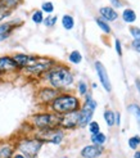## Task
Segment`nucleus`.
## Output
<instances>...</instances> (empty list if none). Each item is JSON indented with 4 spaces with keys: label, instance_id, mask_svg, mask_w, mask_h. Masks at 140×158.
I'll return each instance as SVG.
<instances>
[{
    "label": "nucleus",
    "instance_id": "nucleus-30",
    "mask_svg": "<svg viewBox=\"0 0 140 158\" xmlns=\"http://www.w3.org/2000/svg\"><path fill=\"white\" fill-rule=\"evenodd\" d=\"M130 34L133 35L134 40H140V28L139 27H131L130 28Z\"/></svg>",
    "mask_w": 140,
    "mask_h": 158
},
{
    "label": "nucleus",
    "instance_id": "nucleus-21",
    "mask_svg": "<svg viewBox=\"0 0 140 158\" xmlns=\"http://www.w3.org/2000/svg\"><path fill=\"white\" fill-rule=\"evenodd\" d=\"M129 110L136 117V122H138L139 127H140V107L136 106V104H131V106H129Z\"/></svg>",
    "mask_w": 140,
    "mask_h": 158
},
{
    "label": "nucleus",
    "instance_id": "nucleus-36",
    "mask_svg": "<svg viewBox=\"0 0 140 158\" xmlns=\"http://www.w3.org/2000/svg\"><path fill=\"white\" fill-rule=\"evenodd\" d=\"M116 123H117V125H120V113H117V114H116Z\"/></svg>",
    "mask_w": 140,
    "mask_h": 158
},
{
    "label": "nucleus",
    "instance_id": "nucleus-33",
    "mask_svg": "<svg viewBox=\"0 0 140 158\" xmlns=\"http://www.w3.org/2000/svg\"><path fill=\"white\" fill-rule=\"evenodd\" d=\"M116 50H117L118 55H122V49H121V43H120V40H116Z\"/></svg>",
    "mask_w": 140,
    "mask_h": 158
},
{
    "label": "nucleus",
    "instance_id": "nucleus-1",
    "mask_svg": "<svg viewBox=\"0 0 140 158\" xmlns=\"http://www.w3.org/2000/svg\"><path fill=\"white\" fill-rule=\"evenodd\" d=\"M46 78L50 82L51 88L57 90L66 89L73 82V75L67 67H56L49 69Z\"/></svg>",
    "mask_w": 140,
    "mask_h": 158
},
{
    "label": "nucleus",
    "instance_id": "nucleus-14",
    "mask_svg": "<svg viewBox=\"0 0 140 158\" xmlns=\"http://www.w3.org/2000/svg\"><path fill=\"white\" fill-rule=\"evenodd\" d=\"M13 31L12 23H0V43L6 40Z\"/></svg>",
    "mask_w": 140,
    "mask_h": 158
},
{
    "label": "nucleus",
    "instance_id": "nucleus-3",
    "mask_svg": "<svg viewBox=\"0 0 140 158\" xmlns=\"http://www.w3.org/2000/svg\"><path fill=\"white\" fill-rule=\"evenodd\" d=\"M32 125L37 130L45 131V130H54L58 129L60 125V116L57 113H49V112H44V113H37L32 116Z\"/></svg>",
    "mask_w": 140,
    "mask_h": 158
},
{
    "label": "nucleus",
    "instance_id": "nucleus-32",
    "mask_svg": "<svg viewBox=\"0 0 140 158\" xmlns=\"http://www.w3.org/2000/svg\"><path fill=\"white\" fill-rule=\"evenodd\" d=\"M133 49L135 50V52H138V53H140V40H134L133 41Z\"/></svg>",
    "mask_w": 140,
    "mask_h": 158
},
{
    "label": "nucleus",
    "instance_id": "nucleus-12",
    "mask_svg": "<svg viewBox=\"0 0 140 158\" xmlns=\"http://www.w3.org/2000/svg\"><path fill=\"white\" fill-rule=\"evenodd\" d=\"M100 15H102V19H104L105 22H111V21H114V19H117L118 17V14L117 12H116L113 8L111 6H103V8H100V10H99Z\"/></svg>",
    "mask_w": 140,
    "mask_h": 158
},
{
    "label": "nucleus",
    "instance_id": "nucleus-4",
    "mask_svg": "<svg viewBox=\"0 0 140 158\" xmlns=\"http://www.w3.org/2000/svg\"><path fill=\"white\" fill-rule=\"evenodd\" d=\"M43 145H44V141L39 138L22 139L17 145V149L19 151V153H22L26 158H36L39 152L41 151Z\"/></svg>",
    "mask_w": 140,
    "mask_h": 158
},
{
    "label": "nucleus",
    "instance_id": "nucleus-13",
    "mask_svg": "<svg viewBox=\"0 0 140 158\" xmlns=\"http://www.w3.org/2000/svg\"><path fill=\"white\" fill-rule=\"evenodd\" d=\"M12 58H13V60L15 62V64H17V67H18V69H19V68H26V67L30 64L32 55H27V54H14Z\"/></svg>",
    "mask_w": 140,
    "mask_h": 158
},
{
    "label": "nucleus",
    "instance_id": "nucleus-18",
    "mask_svg": "<svg viewBox=\"0 0 140 158\" xmlns=\"http://www.w3.org/2000/svg\"><path fill=\"white\" fill-rule=\"evenodd\" d=\"M107 140V136L102 132H98L95 135H91V143L95 145H103Z\"/></svg>",
    "mask_w": 140,
    "mask_h": 158
},
{
    "label": "nucleus",
    "instance_id": "nucleus-17",
    "mask_svg": "<svg viewBox=\"0 0 140 158\" xmlns=\"http://www.w3.org/2000/svg\"><path fill=\"white\" fill-rule=\"evenodd\" d=\"M122 18L126 23H133L136 19V14L133 9H125V12L122 13Z\"/></svg>",
    "mask_w": 140,
    "mask_h": 158
},
{
    "label": "nucleus",
    "instance_id": "nucleus-8",
    "mask_svg": "<svg viewBox=\"0 0 140 158\" xmlns=\"http://www.w3.org/2000/svg\"><path fill=\"white\" fill-rule=\"evenodd\" d=\"M93 114H94V110L85 104L84 107L79 109V126L80 127H85V126H88L91 122Z\"/></svg>",
    "mask_w": 140,
    "mask_h": 158
},
{
    "label": "nucleus",
    "instance_id": "nucleus-31",
    "mask_svg": "<svg viewBox=\"0 0 140 158\" xmlns=\"http://www.w3.org/2000/svg\"><path fill=\"white\" fill-rule=\"evenodd\" d=\"M9 14H10V9H8V8H2L0 9V22H2L3 19H5L6 17H9Z\"/></svg>",
    "mask_w": 140,
    "mask_h": 158
},
{
    "label": "nucleus",
    "instance_id": "nucleus-40",
    "mask_svg": "<svg viewBox=\"0 0 140 158\" xmlns=\"http://www.w3.org/2000/svg\"><path fill=\"white\" fill-rule=\"evenodd\" d=\"M2 76H3V73H0V80H2Z\"/></svg>",
    "mask_w": 140,
    "mask_h": 158
},
{
    "label": "nucleus",
    "instance_id": "nucleus-7",
    "mask_svg": "<svg viewBox=\"0 0 140 158\" xmlns=\"http://www.w3.org/2000/svg\"><path fill=\"white\" fill-rule=\"evenodd\" d=\"M95 69H97V73H98V77L100 82H102L103 88L107 90V91H111L112 90V85H111V81H109V77H108V73H107V69L104 68V66L100 62H95Z\"/></svg>",
    "mask_w": 140,
    "mask_h": 158
},
{
    "label": "nucleus",
    "instance_id": "nucleus-39",
    "mask_svg": "<svg viewBox=\"0 0 140 158\" xmlns=\"http://www.w3.org/2000/svg\"><path fill=\"white\" fill-rule=\"evenodd\" d=\"M2 8H4V4H3V0H0V9H2Z\"/></svg>",
    "mask_w": 140,
    "mask_h": 158
},
{
    "label": "nucleus",
    "instance_id": "nucleus-10",
    "mask_svg": "<svg viewBox=\"0 0 140 158\" xmlns=\"http://www.w3.org/2000/svg\"><path fill=\"white\" fill-rule=\"evenodd\" d=\"M102 153H103V147L95 145V144L84 147L82 151H81V156L84 158H98Z\"/></svg>",
    "mask_w": 140,
    "mask_h": 158
},
{
    "label": "nucleus",
    "instance_id": "nucleus-19",
    "mask_svg": "<svg viewBox=\"0 0 140 158\" xmlns=\"http://www.w3.org/2000/svg\"><path fill=\"white\" fill-rule=\"evenodd\" d=\"M104 120L107 122V125L112 127V126L116 123V114L112 112V110H105L104 112Z\"/></svg>",
    "mask_w": 140,
    "mask_h": 158
},
{
    "label": "nucleus",
    "instance_id": "nucleus-29",
    "mask_svg": "<svg viewBox=\"0 0 140 158\" xmlns=\"http://www.w3.org/2000/svg\"><path fill=\"white\" fill-rule=\"evenodd\" d=\"M140 144V138L139 136H133V138H130L129 139V147L131 149H136Z\"/></svg>",
    "mask_w": 140,
    "mask_h": 158
},
{
    "label": "nucleus",
    "instance_id": "nucleus-11",
    "mask_svg": "<svg viewBox=\"0 0 140 158\" xmlns=\"http://www.w3.org/2000/svg\"><path fill=\"white\" fill-rule=\"evenodd\" d=\"M17 69L18 67L12 57H0V73L13 72V71H17Z\"/></svg>",
    "mask_w": 140,
    "mask_h": 158
},
{
    "label": "nucleus",
    "instance_id": "nucleus-9",
    "mask_svg": "<svg viewBox=\"0 0 140 158\" xmlns=\"http://www.w3.org/2000/svg\"><path fill=\"white\" fill-rule=\"evenodd\" d=\"M58 90L54 88H43L40 91H39L37 97L43 103H51V102L58 97Z\"/></svg>",
    "mask_w": 140,
    "mask_h": 158
},
{
    "label": "nucleus",
    "instance_id": "nucleus-22",
    "mask_svg": "<svg viewBox=\"0 0 140 158\" xmlns=\"http://www.w3.org/2000/svg\"><path fill=\"white\" fill-rule=\"evenodd\" d=\"M95 22H97V25L102 28V31L103 32H105V34H109L111 32V27H109V25L104 21V19H102V18H97L95 19Z\"/></svg>",
    "mask_w": 140,
    "mask_h": 158
},
{
    "label": "nucleus",
    "instance_id": "nucleus-6",
    "mask_svg": "<svg viewBox=\"0 0 140 158\" xmlns=\"http://www.w3.org/2000/svg\"><path fill=\"white\" fill-rule=\"evenodd\" d=\"M79 126V110H73V112L66 113L60 117V125L59 127L72 130Z\"/></svg>",
    "mask_w": 140,
    "mask_h": 158
},
{
    "label": "nucleus",
    "instance_id": "nucleus-2",
    "mask_svg": "<svg viewBox=\"0 0 140 158\" xmlns=\"http://www.w3.org/2000/svg\"><path fill=\"white\" fill-rule=\"evenodd\" d=\"M54 113L66 114L80 109V99L72 94H58V97L50 104Z\"/></svg>",
    "mask_w": 140,
    "mask_h": 158
},
{
    "label": "nucleus",
    "instance_id": "nucleus-38",
    "mask_svg": "<svg viewBox=\"0 0 140 158\" xmlns=\"http://www.w3.org/2000/svg\"><path fill=\"white\" fill-rule=\"evenodd\" d=\"M134 158H140V152H135V156Z\"/></svg>",
    "mask_w": 140,
    "mask_h": 158
},
{
    "label": "nucleus",
    "instance_id": "nucleus-5",
    "mask_svg": "<svg viewBox=\"0 0 140 158\" xmlns=\"http://www.w3.org/2000/svg\"><path fill=\"white\" fill-rule=\"evenodd\" d=\"M54 60L49 59V58H41V57H36V55H32L31 58L30 64L23 68L26 72L31 73V75H41L44 72H48L49 69L53 68Z\"/></svg>",
    "mask_w": 140,
    "mask_h": 158
},
{
    "label": "nucleus",
    "instance_id": "nucleus-27",
    "mask_svg": "<svg viewBox=\"0 0 140 158\" xmlns=\"http://www.w3.org/2000/svg\"><path fill=\"white\" fill-rule=\"evenodd\" d=\"M89 131L91 132V135H95V134L100 132V129H99V123L95 122V121H91L89 125Z\"/></svg>",
    "mask_w": 140,
    "mask_h": 158
},
{
    "label": "nucleus",
    "instance_id": "nucleus-37",
    "mask_svg": "<svg viewBox=\"0 0 140 158\" xmlns=\"http://www.w3.org/2000/svg\"><path fill=\"white\" fill-rule=\"evenodd\" d=\"M136 88H138V90L140 91V80H136Z\"/></svg>",
    "mask_w": 140,
    "mask_h": 158
},
{
    "label": "nucleus",
    "instance_id": "nucleus-34",
    "mask_svg": "<svg viewBox=\"0 0 140 158\" xmlns=\"http://www.w3.org/2000/svg\"><path fill=\"white\" fill-rule=\"evenodd\" d=\"M111 4H112L114 8H120V6L122 5L120 0H111Z\"/></svg>",
    "mask_w": 140,
    "mask_h": 158
},
{
    "label": "nucleus",
    "instance_id": "nucleus-28",
    "mask_svg": "<svg viewBox=\"0 0 140 158\" xmlns=\"http://www.w3.org/2000/svg\"><path fill=\"white\" fill-rule=\"evenodd\" d=\"M77 89H79V94L82 95V97L88 94V85H86L85 81H80L79 85H77Z\"/></svg>",
    "mask_w": 140,
    "mask_h": 158
},
{
    "label": "nucleus",
    "instance_id": "nucleus-23",
    "mask_svg": "<svg viewBox=\"0 0 140 158\" xmlns=\"http://www.w3.org/2000/svg\"><path fill=\"white\" fill-rule=\"evenodd\" d=\"M57 21H58V17L57 15H51V14H49L46 18H44V25L46 26V27H53L54 25L57 23Z\"/></svg>",
    "mask_w": 140,
    "mask_h": 158
},
{
    "label": "nucleus",
    "instance_id": "nucleus-25",
    "mask_svg": "<svg viewBox=\"0 0 140 158\" xmlns=\"http://www.w3.org/2000/svg\"><path fill=\"white\" fill-rule=\"evenodd\" d=\"M21 2H22V0H3V4H4L5 8H8V9L12 10L13 8L18 6L21 4Z\"/></svg>",
    "mask_w": 140,
    "mask_h": 158
},
{
    "label": "nucleus",
    "instance_id": "nucleus-24",
    "mask_svg": "<svg viewBox=\"0 0 140 158\" xmlns=\"http://www.w3.org/2000/svg\"><path fill=\"white\" fill-rule=\"evenodd\" d=\"M32 22L36 23V25H40V23L44 22V14L41 10H35L32 13Z\"/></svg>",
    "mask_w": 140,
    "mask_h": 158
},
{
    "label": "nucleus",
    "instance_id": "nucleus-16",
    "mask_svg": "<svg viewBox=\"0 0 140 158\" xmlns=\"http://www.w3.org/2000/svg\"><path fill=\"white\" fill-rule=\"evenodd\" d=\"M62 25H63V27L66 30H72L73 26H75V19L72 15L69 14H64L63 17H62Z\"/></svg>",
    "mask_w": 140,
    "mask_h": 158
},
{
    "label": "nucleus",
    "instance_id": "nucleus-26",
    "mask_svg": "<svg viewBox=\"0 0 140 158\" xmlns=\"http://www.w3.org/2000/svg\"><path fill=\"white\" fill-rule=\"evenodd\" d=\"M41 12H45V13H53L54 12V5H53V3H50V2H45V3H43V5H41Z\"/></svg>",
    "mask_w": 140,
    "mask_h": 158
},
{
    "label": "nucleus",
    "instance_id": "nucleus-35",
    "mask_svg": "<svg viewBox=\"0 0 140 158\" xmlns=\"http://www.w3.org/2000/svg\"><path fill=\"white\" fill-rule=\"evenodd\" d=\"M12 158H26L25 156H23L22 153H17V154H13V157Z\"/></svg>",
    "mask_w": 140,
    "mask_h": 158
},
{
    "label": "nucleus",
    "instance_id": "nucleus-15",
    "mask_svg": "<svg viewBox=\"0 0 140 158\" xmlns=\"http://www.w3.org/2000/svg\"><path fill=\"white\" fill-rule=\"evenodd\" d=\"M14 154V147L12 144H0V158H12Z\"/></svg>",
    "mask_w": 140,
    "mask_h": 158
},
{
    "label": "nucleus",
    "instance_id": "nucleus-20",
    "mask_svg": "<svg viewBox=\"0 0 140 158\" xmlns=\"http://www.w3.org/2000/svg\"><path fill=\"white\" fill-rule=\"evenodd\" d=\"M68 59L71 63H73V64H79V63H81V60H82V55L79 50H73L71 54H69Z\"/></svg>",
    "mask_w": 140,
    "mask_h": 158
}]
</instances>
